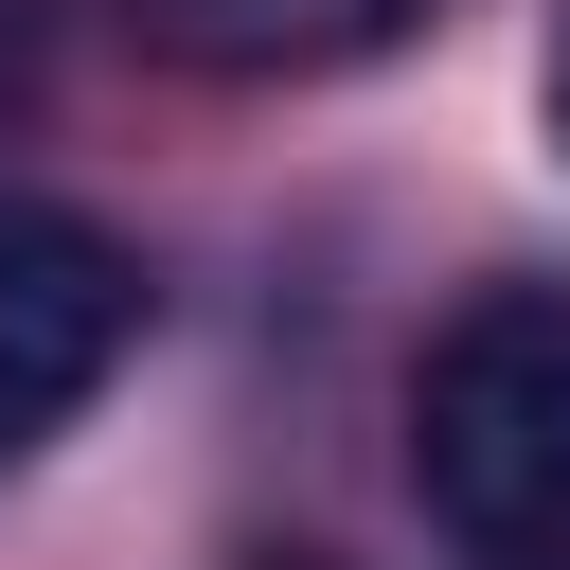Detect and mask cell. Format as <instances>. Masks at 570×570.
<instances>
[{"mask_svg":"<svg viewBox=\"0 0 570 570\" xmlns=\"http://www.w3.org/2000/svg\"><path fill=\"white\" fill-rule=\"evenodd\" d=\"M0 71H18V0H0Z\"/></svg>","mask_w":570,"mask_h":570,"instance_id":"obj_5","label":"cell"},{"mask_svg":"<svg viewBox=\"0 0 570 570\" xmlns=\"http://www.w3.org/2000/svg\"><path fill=\"white\" fill-rule=\"evenodd\" d=\"M142 356V249L89 214V196H36L0 178V481Z\"/></svg>","mask_w":570,"mask_h":570,"instance_id":"obj_2","label":"cell"},{"mask_svg":"<svg viewBox=\"0 0 570 570\" xmlns=\"http://www.w3.org/2000/svg\"><path fill=\"white\" fill-rule=\"evenodd\" d=\"M125 18H142V53H178V71H214V89H303V71L410 53L445 0H125Z\"/></svg>","mask_w":570,"mask_h":570,"instance_id":"obj_3","label":"cell"},{"mask_svg":"<svg viewBox=\"0 0 570 570\" xmlns=\"http://www.w3.org/2000/svg\"><path fill=\"white\" fill-rule=\"evenodd\" d=\"M534 107H552V142H570V0H552V53H534Z\"/></svg>","mask_w":570,"mask_h":570,"instance_id":"obj_4","label":"cell"},{"mask_svg":"<svg viewBox=\"0 0 570 570\" xmlns=\"http://www.w3.org/2000/svg\"><path fill=\"white\" fill-rule=\"evenodd\" d=\"M410 499L463 570H570V285H481L428 338Z\"/></svg>","mask_w":570,"mask_h":570,"instance_id":"obj_1","label":"cell"}]
</instances>
